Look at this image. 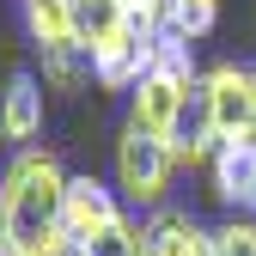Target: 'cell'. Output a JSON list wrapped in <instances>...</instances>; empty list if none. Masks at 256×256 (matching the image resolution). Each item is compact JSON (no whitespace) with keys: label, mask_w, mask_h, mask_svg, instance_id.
Here are the masks:
<instances>
[{"label":"cell","mask_w":256,"mask_h":256,"mask_svg":"<svg viewBox=\"0 0 256 256\" xmlns=\"http://www.w3.org/2000/svg\"><path fill=\"white\" fill-rule=\"evenodd\" d=\"M74 256H146V232L122 214V220H110L104 232L80 238V244H74Z\"/></svg>","instance_id":"30bf717a"},{"label":"cell","mask_w":256,"mask_h":256,"mask_svg":"<svg viewBox=\"0 0 256 256\" xmlns=\"http://www.w3.org/2000/svg\"><path fill=\"white\" fill-rule=\"evenodd\" d=\"M214 18H220V0H177V6H171V30H177L183 43L208 37V30H214Z\"/></svg>","instance_id":"4fadbf2b"},{"label":"cell","mask_w":256,"mask_h":256,"mask_svg":"<svg viewBox=\"0 0 256 256\" xmlns=\"http://www.w3.org/2000/svg\"><path fill=\"white\" fill-rule=\"evenodd\" d=\"M92 74V61L74 49V43H61V49H43V86L49 92H80Z\"/></svg>","instance_id":"8fae6325"},{"label":"cell","mask_w":256,"mask_h":256,"mask_svg":"<svg viewBox=\"0 0 256 256\" xmlns=\"http://www.w3.org/2000/svg\"><path fill=\"white\" fill-rule=\"evenodd\" d=\"M250 214H256V196H250Z\"/></svg>","instance_id":"2e32d148"},{"label":"cell","mask_w":256,"mask_h":256,"mask_svg":"<svg viewBox=\"0 0 256 256\" xmlns=\"http://www.w3.org/2000/svg\"><path fill=\"white\" fill-rule=\"evenodd\" d=\"M68 256H74V250H68Z\"/></svg>","instance_id":"e0dca14e"},{"label":"cell","mask_w":256,"mask_h":256,"mask_svg":"<svg viewBox=\"0 0 256 256\" xmlns=\"http://www.w3.org/2000/svg\"><path fill=\"white\" fill-rule=\"evenodd\" d=\"M189 86L196 80H177V74H146L134 92H128V128H140V134H152V140H171L177 134V116H183V104H189Z\"/></svg>","instance_id":"3957f363"},{"label":"cell","mask_w":256,"mask_h":256,"mask_svg":"<svg viewBox=\"0 0 256 256\" xmlns=\"http://www.w3.org/2000/svg\"><path fill=\"white\" fill-rule=\"evenodd\" d=\"M140 232H146V256H214V232L189 208H152Z\"/></svg>","instance_id":"52a82bcc"},{"label":"cell","mask_w":256,"mask_h":256,"mask_svg":"<svg viewBox=\"0 0 256 256\" xmlns=\"http://www.w3.org/2000/svg\"><path fill=\"white\" fill-rule=\"evenodd\" d=\"M110 220H122V202L116 189L98 183V177H68V196H61V232H68V244L104 232Z\"/></svg>","instance_id":"5b68a950"},{"label":"cell","mask_w":256,"mask_h":256,"mask_svg":"<svg viewBox=\"0 0 256 256\" xmlns=\"http://www.w3.org/2000/svg\"><path fill=\"white\" fill-rule=\"evenodd\" d=\"M0 134H6L18 152L43 134V80L30 68H12L6 74V92H0Z\"/></svg>","instance_id":"ba28073f"},{"label":"cell","mask_w":256,"mask_h":256,"mask_svg":"<svg viewBox=\"0 0 256 256\" xmlns=\"http://www.w3.org/2000/svg\"><path fill=\"white\" fill-rule=\"evenodd\" d=\"M171 171H177L171 140H152V134H140V128H122V140H116V189H122L128 202L165 208Z\"/></svg>","instance_id":"7a4b0ae2"},{"label":"cell","mask_w":256,"mask_h":256,"mask_svg":"<svg viewBox=\"0 0 256 256\" xmlns=\"http://www.w3.org/2000/svg\"><path fill=\"white\" fill-rule=\"evenodd\" d=\"M208 171H214V196L220 202L250 208V196H256V140H220Z\"/></svg>","instance_id":"9c48e42d"},{"label":"cell","mask_w":256,"mask_h":256,"mask_svg":"<svg viewBox=\"0 0 256 256\" xmlns=\"http://www.w3.org/2000/svg\"><path fill=\"white\" fill-rule=\"evenodd\" d=\"M68 18H74V49H80L86 61H104V55L122 49L128 37H140L122 0H68Z\"/></svg>","instance_id":"277c9868"},{"label":"cell","mask_w":256,"mask_h":256,"mask_svg":"<svg viewBox=\"0 0 256 256\" xmlns=\"http://www.w3.org/2000/svg\"><path fill=\"white\" fill-rule=\"evenodd\" d=\"M214 256H256V214H232L214 226Z\"/></svg>","instance_id":"7c38bea8"},{"label":"cell","mask_w":256,"mask_h":256,"mask_svg":"<svg viewBox=\"0 0 256 256\" xmlns=\"http://www.w3.org/2000/svg\"><path fill=\"white\" fill-rule=\"evenodd\" d=\"M61 196L68 171L49 146H24L0 171V256H68L61 232Z\"/></svg>","instance_id":"6da1fadb"},{"label":"cell","mask_w":256,"mask_h":256,"mask_svg":"<svg viewBox=\"0 0 256 256\" xmlns=\"http://www.w3.org/2000/svg\"><path fill=\"white\" fill-rule=\"evenodd\" d=\"M250 140H256V68H250Z\"/></svg>","instance_id":"9a60e30c"},{"label":"cell","mask_w":256,"mask_h":256,"mask_svg":"<svg viewBox=\"0 0 256 256\" xmlns=\"http://www.w3.org/2000/svg\"><path fill=\"white\" fill-rule=\"evenodd\" d=\"M202 86H208V98H214L220 140H250V68L220 61V68L202 74Z\"/></svg>","instance_id":"8992f818"},{"label":"cell","mask_w":256,"mask_h":256,"mask_svg":"<svg viewBox=\"0 0 256 256\" xmlns=\"http://www.w3.org/2000/svg\"><path fill=\"white\" fill-rule=\"evenodd\" d=\"M122 6H128V18H134V30H140V37H165V30H171V6H177V0H122Z\"/></svg>","instance_id":"5bb4252c"}]
</instances>
